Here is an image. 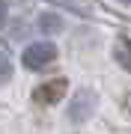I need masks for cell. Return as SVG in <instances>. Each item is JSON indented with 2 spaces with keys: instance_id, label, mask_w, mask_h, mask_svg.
I'll use <instances>...</instances> for the list:
<instances>
[{
  "instance_id": "4",
  "label": "cell",
  "mask_w": 131,
  "mask_h": 134,
  "mask_svg": "<svg viewBox=\"0 0 131 134\" xmlns=\"http://www.w3.org/2000/svg\"><path fill=\"white\" fill-rule=\"evenodd\" d=\"M113 60H116L125 72H131V39L128 36H119L116 42H113Z\"/></svg>"
},
{
  "instance_id": "8",
  "label": "cell",
  "mask_w": 131,
  "mask_h": 134,
  "mask_svg": "<svg viewBox=\"0 0 131 134\" xmlns=\"http://www.w3.org/2000/svg\"><path fill=\"white\" fill-rule=\"evenodd\" d=\"M6 15H9V9H6V3L0 0V30H3V24H6Z\"/></svg>"
},
{
  "instance_id": "5",
  "label": "cell",
  "mask_w": 131,
  "mask_h": 134,
  "mask_svg": "<svg viewBox=\"0 0 131 134\" xmlns=\"http://www.w3.org/2000/svg\"><path fill=\"white\" fill-rule=\"evenodd\" d=\"M36 24H39L42 33H60V30H63V18H60V15H54V12H42Z\"/></svg>"
},
{
  "instance_id": "10",
  "label": "cell",
  "mask_w": 131,
  "mask_h": 134,
  "mask_svg": "<svg viewBox=\"0 0 131 134\" xmlns=\"http://www.w3.org/2000/svg\"><path fill=\"white\" fill-rule=\"evenodd\" d=\"M122 3H128V6H131V0H122Z\"/></svg>"
},
{
  "instance_id": "7",
  "label": "cell",
  "mask_w": 131,
  "mask_h": 134,
  "mask_svg": "<svg viewBox=\"0 0 131 134\" xmlns=\"http://www.w3.org/2000/svg\"><path fill=\"white\" fill-rule=\"evenodd\" d=\"M12 77V63H9V57H6L3 51H0V83H6Z\"/></svg>"
},
{
  "instance_id": "9",
  "label": "cell",
  "mask_w": 131,
  "mask_h": 134,
  "mask_svg": "<svg viewBox=\"0 0 131 134\" xmlns=\"http://www.w3.org/2000/svg\"><path fill=\"white\" fill-rule=\"evenodd\" d=\"M125 113L131 116V92H125Z\"/></svg>"
},
{
  "instance_id": "6",
  "label": "cell",
  "mask_w": 131,
  "mask_h": 134,
  "mask_svg": "<svg viewBox=\"0 0 131 134\" xmlns=\"http://www.w3.org/2000/svg\"><path fill=\"white\" fill-rule=\"evenodd\" d=\"M54 3L66 6V9H72V12H78V15H92V9H95L92 0H54Z\"/></svg>"
},
{
  "instance_id": "3",
  "label": "cell",
  "mask_w": 131,
  "mask_h": 134,
  "mask_svg": "<svg viewBox=\"0 0 131 134\" xmlns=\"http://www.w3.org/2000/svg\"><path fill=\"white\" fill-rule=\"evenodd\" d=\"M69 90L66 77H54V81H45L42 86H36L33 90V101H39V104H57V101H63Z\"/></svg>"
},
{
  "instance_id": "1",
  "label": "cell",
  "mask_w": 131,
  "mask_h": 134,
  "mask_svg": "<svg viewBox=\"0 0 131 134\" xmlns=\"http://www.w3.org/2000/svg\"><path fill=\"white\" fill-rule=\"evenodd\" d=\"M95 107H98V96H95V90H78L72 96V101H69V107H66V113H69V119L72 122H87L92 113H95Z\"/></svg>"
},
{
  "instance_id": "2",
  "label": "cell",
  "mask_w": 131,
  "mask_h": 134,
  "mask_svg": "<svg viewBox=\"0 0 131 134\" xmlns=\"http://www.w3.org/2000/svg\"><path fill=\"white\" fill-rule=\"evenodd\" d=\"M54 60H57V48L51 42H33L21 54V63H24V69H30V72H39V69L51 66Z\"/></svg>"
}]
</instances>
